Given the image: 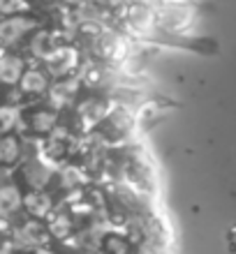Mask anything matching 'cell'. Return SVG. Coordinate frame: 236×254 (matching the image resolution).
I'll return each mask as SVG.
<instances>
[{
    "label": "cell",
    "mask_w": 236,
    "mask_h": 254,
    "mask_svg": "<svg viewBox=\"0 0 236 254\" xmlns=\"http://www.w3.org/2000/svg\"><path fill=\"white\" fill-rule=\"evenodd\" d=\"M26 72V63L16 54H0V83L2 86H16Z\"/></svg>",
    "instance_id": "9c48e42d"
},
{
    "label": "cell",
    "mask_w": 236,
    "mask_h": 254,
    "mask_svg": "<svg viewBox=\"0 0 236 254\" xmlns=\"http://www.w3.org/2000/svg\"><path fill=\"white\" fill-rule=\"evenodd\" d=\"M111 111H114L111 102L100 100V97H90V100L81 102L79 109H77V123H79L81 129H95L111 116Z\"/></svg>",
    "instance_id": "7a4b0ae2"
},
{
    "label": "cell",
    "mask_w": 236,
    "mask_h": 254,
    "mask_svg": "<svg viewBox=\"0 0 236 254\" xmlns=\"http://www.w3.org/2000/svg\"><path fill=\"white\" fill-rule=\"evenodd\" d=\"M21 93L26 95H44L49 90V76L42 69H26L19 81Z\"/></svg>",
    "instance_id": "7c38bea8"
},
{
    "label": "cell",
    "mask_w": 236,
    "mask_h": 254,
    "mask_svg": "<svg viewBox=\"0 0 236 254\" xmlns=\"http://www.w3.org/2000/svg\"><path fill=\"white\" fill-rule=\"evenodd\" d=\"M58 125V111L56 109H37L30 116V129L35 134H49Z\"/></svg>",
    "instance_id": "5bb4252c"
},
{
    "label": "cell",
    "mask_w": 236,
    "mask_h": 254,
    "mask_svg": "<svg viewBox=\"0 0 236 254\" xmlns=\"http://www.w3.org/2000/svg\"><path fill=\"white\" fill-rule=\"evenodd\" d=\"M100 254H130V245L128 241L118 234H107L100 241V248H97Z\"/></svg>",
    "instance_id": "e0dca14e"
},
{
    "label": "cell",
    "mask_w": 236,
    "mask_h": 254,
    "mask_svg": "<svg viewBox=\"0 0 236 254\" xmlns=\"http://www.w3.org/2000/svg\"><path fill=\"white\" fill-rule=\"evenodd\" d=\"M49 234L56 241H65L68 236H72V217L68 213H58L51 215V222H49Z\"/></svg>",
    "instance_id": "2e32d148"
},
{
    "label": "cell",
    "mask_w": 236,
    "mask_h": 254,
    "mask_svg": "<svg viewBox=\"0 0 236 254\" xmlns=\"http://www.w3.org/2000/svg\"><path fill=\"white\" fill-rule=\"evenodd\" d=\"M0 254H12V252H9V250H2V248H0Z\"/></svg>",
    "instance_id": "cb8c5ba5"
},
{
    "label": "cell",
    "mask_w": 236,
    "mask_h": 254,
    "mask_svg": "<svg viewBox=\"0 0 236 254\" xmlns=\"http://www.w3.org/2000/svg\"><path fill=\"white\" fill-rule=\"evenodd\" d=\"M86 181H88L86 174L79 167H65L61 171V185L65 190H77L81 185H86Z\"/></svg>",
    "instance_id": "d6986e66"
},
{
    "label": "cell",
    "mask_w": 236,
    "mask_h": 254,
    "mask_svg": "<svg viewBox=\"0 0 236 254\" xmlns=\"http://www.w3.org/2000/svg\"><path fill=\"white\" fill-rule=\"evenodd\" d=\"M21 160V139L5 134L0 139V164H16Z\"/></svg>",
    "instance_id": "9a60e30c"
},
{
    "label": "cell",
    "mask_w": 236,
    "mask_h": 254,
    "mask_svg": "<svg viewBox=\"0 0 236 254\" xmlns=\"http://www.w3.org/2000/svg\"><path fill=\"white\" fill-rule=\"evenodd\" d=\"M26 0H0V14H5V16H16V14L26 12Z\"/></svg>",
    "instance_id": "44dd1931"
},
{
    "label": "cell",
    "mask_w": 236,
    "mask_h": 254,
    "mask_svg": "<svg viewBox=\"0 0 236 254\" xmlns=\"http://www.w3.org/2000/svg\"><path fill=\"white\" fill-rule=\"evenodd\" d=\"M51 174H54V169L49 167L47 162L42 160H33L26 164V181L30 183V188L33 190H44L51 181Z\"/></svg>",
    "instance_id": "4fadbf2b"
},
{
    "label": "cell",
    "mask_w": 236,
    "mask_h": 254,
    "mask_svg": "<svg viewBox=\"0 0 236 254\" xmlns=\"http://www.w3.org/2000/svg\"><path fill=\"white\" fill-rule=\"evenodd\" d=\"M21 121V109L16 104H5L0 107V136H5L19 125Z\"/></svg>",
    "instance_id": "ac0fdd59"
},
{
    "label": "cell",
    "mask_w": 236,
    "mask_h": 254,
    "mask_svg": "<svg viewBox=\"0 0 236 254\" xmlns=\"http://www.w3.org/2000/svg\"><path fill=\"white\" fill-rule=\"evenodd\" d=\"M23 208V194L16 183L0 185V217H12Z\"/></svg>",
    "instance_id": "30bf717a"
},
{
    "label": "cell",
    "mask_w": 236,
    "mask_h": 254,
    "mask_svg": "<svg viewBox=\"0 0 236 254\" xmlns=\"http://www.w3.org/2000/svg\"><path fill=\"white\" fill-rule=\"evenodd\" d=\"M56 49H58V40H56L54 30H37L35 37L30 40V54L44 63L54 56Z\"/></svg>",
    "instance_id": "8fae6325"
},
{
    "label": "cell",
    "mask_w": 236,
    "mask_h": 254,
    "mask_svg": "<svg viewBox=\"0 0 236 254\" xmlns=\"http://www.w3.org/2000/svg\"><path fill=\"white\" fill-rule=\"evenodd\" d=\"M35 28H37V21L30 19V16H23V14L7 16V19L0 21V47H12Z\"/></svg>",
    "instance_id": "5b68a950"
},
{
    "label": "cell",
    "mask_w": 236,
    "mask_h": 254,
    "mask_svg": "<svg viewBox=\"0 0 236 254\" xmlns=\"http://www.w3.org/2000/svg\"><path fill=\"white\" fill-rule=\"evenodd\" d=\"M68 5H83V2H88V0H65Z\"/></svg>",
    "instance_id": "603a6c76"
},
{
    "label": "cell",
    "mask_w": 236,
    "mask_h": 254,
    "mask_svg": "<svg viewBox=\"0 0 236 254\" xmlns=\"http://www.w3.org/2000/svg\"><path fill=\"white\" fill-rule=\"evenodd\" d=\"M14 241L19 243L21 248H28V250H40V248H47L49 241H51V234H49L47 224L42 220H26L21 224L16 231H14Z\"/></svg>",
    "instance_id": "3957f363"
},
{
    "label": "cell",
    "mask_w": 236,
    "mask_h": 254,
    "mask_svg": "<svg viewBox=\"0 0 236 254\" xmlns=\"http://www.w3.org/2000/svg\"><path fill=\"white\" fill-rule=\"evenodd\" d=\"M95 54L104 61L118 63L128 56V42L123 40V35L114 33V30H104L95 37Z\"/></svg>",
    "instance_id": "8992f818"
},
{
    "label": "cell",
    "mask_w": 236,
    "mask_h": 254,
    "mask_svg": "<svg viewBox=\"0 0 236 254\" xmlns=\"http://www.w3.org/2000/svg\"><path fill=\"white\" fill-rule=\"evenodd\" d=\"M81 88V81L79 76H68V79H58L54 86H49V102H51V107L54 109H63V107H70L72 102H75L77 93H79Z\"/></svg>",
    "instance_id": "52a82bcc"
},
{
    "label": "cell",
    "mask_w": 236,
    "mask_h": 254,
    "mask_svg": "<svg viewBox=\"0 0 236 254\" xmlns=\"http://www.w3.org/2000/svg\"><path fill=\"white\" fill-rule=\"evenodd\" d=\"M23 210H26L33 220H44L54 210V199L51 194H47L44 190H33L30 194L23 196Z\"/></svg>",
    "instance_id": "ba28073f"
},
{
    "label": "cell",
    "mask_w": 236,
    "mask_h": 254,
    "mask_svg": "<svg viewBox=\"0 0 236 254\" xmlns=\"http://www.w3.org/2000/svg\"><path fill=\"white\" fill-rule=\"evenodd\" d=\"M81 254H95V252H81Z\"/></svg>",
    "instance_id": "d4e9b609"
},
{
    "label": "cell",
    "mask_w": 236,
    "mask_h": 254,
    "mask_svg": "<svg viewBox=\"0 0 236 254\" xmlns=\"http://www.w3.org/2000/svg\"><path fill=\"white\" fill-rule=\"evenodd\" d=\"M81 63L79 49L70 47V44H58V49L54 51V56L49 58L44 65H47V74L54 76V79H68L72 76L77 67Z\"/></svg>",
    "instance_id": "6da1fadb"
},
{
    "label": "cell",
    "mask_w": 236,
    "mask_h": 254,
    "mask_svg": "<svg viewBox=\"0 0 236 254\" xmlns=\"http://www.w3.org/2000/svg\"><path fill=\"white\" fill-rule=\"evenodd\" d=\"M107 69L104 67H100V65H90V67H86V72L79 76V81L81 83H88V86H102V81L107 79Z\"/></svg>",
    "instance_id": "ffe728a7"
},
{
    "label": "cell",
    "mask_w": 236,
    "mask_h": 254,
    "mask_svg": "<svg viewBox=\"0 0 236 254\" xmlns=\"http://www.w3.org/2000/svg\"><path fill=\"white\" fill-rule=\"evenodd\" d=\"M33 254H56V252H51L49 248H40V250H33Z\"/></svg>",
    "instance_id": "7402d4cb"
},
{
    "label": "cell",
    "mask_w": 236,
    "mask_h": 254,
    "mask_svg": "<svg viewBox=\"0 0 236 254\" xmlns=\"http://www.w3.org/2000/svg\"><path fill=\"white\" fill-rule=\"evenodd\" d=\"M125 28L135 35H149L156 28V12L146 2H132L125 7Z\"/></svg>",
    "instance_id": "277c9868"
}]
</instances>
